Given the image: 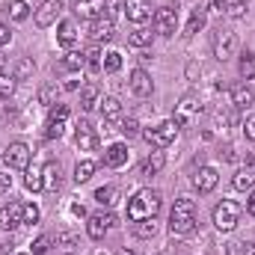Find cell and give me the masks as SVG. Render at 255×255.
Here are the masks:
<instances>
[{"mask_svg": "<svg viewBox=\"0 0 255 255\" xmlns=\"http://www.w3.org/2000/svg\"><path fill=\"white\" fill-rule=\"evenodd\" d=\"M202 27H205V12H202V9H193L190 21H187V27H184V36H196Z\"/></svg>", "mask_w": 255, "mask_h": 255, "instance_id": "cell-33", "label": "cell"}, {"mask_svg": "<svg viewBox=\"0 0 255 255\" xmlns=\"http://www.w3.org/2000/svg\"><path fill=\"white\" fill-rule=\"evenodd\" d=\"M130 92L139 95V98H148L154 92V83H151V77H148L145 68H133L130 71Z\"/></svg>", "mask_w": 255, "mask_h": 255, "instance_id": "cell-17", "label": "cell"}, {"mask_svg": "<svg viewBox=\"0 0 255 255\" xmlns=\"http://www.w3.org/2000/svg\"><path fill=\"white\" fill-rule=\"evenodd\" d=\"M21 255H24V253H21Z\"/></svg>", "mask_w": 255, "mask_h": 255, "instance_id": "cell-56", "label": "cell"}, {"mask_svg": "<svg viewBox=\"0 0 255 255\" xmlns=\"http://www.w3.org/2000/svg\"><path fill=\"white\" fill-rule=\"evenodd\" d=\"M77 148L80 151H95L98 148V133H95L92 122H86V119L77 122Z\"/></svg>", "mask_w": 255, "mask_h": 255, "instance_id": "cell-16", "label": "cell"}, {"mask_svg": "<svg viewBox=\"0 0 255 255\" xmlns=\"http://www.w3.org/2000/svg\"><path fill=\"white\" fill-rule=\"evenodd\" d=\"M175 30H178V12H175L172 6H160V9L154 12V33L172 36Z\"/></svg>", "mask_w": 255, "mask_h": 255, "instance_id": "cell-8", "label": "cell"}, {"mask_svg": "<svg viewBox=\"0 0 255 255\" xmlns=\"http://www.w3.org/2000/svg\"><path fill=\"white\" fill-rule=\"evenodd\" d=\"M232 187H235V190H241V193H247V190H253V187H255V163L250 160V157H247V163L235 172Z\"/></svg>", "mask_w": 255, "mask_h": 255, "instance_id": "cell-18", "label": "cell"}, {"mask_svg": "<svg viewBox=\"0 0 255 255\" xmlns=\"http://www.w3.org/2000/svg\"><path fill=\"white\" fill-rule=\"evenodd\" d=\"M163 199L157 190H136L133 199L128 202V220L130 223H142V220H154L160 211Z\"/></svg>", "mask_w": 255, "mask_h": 255, "instance_id": "cell-1", "label": "cell"}, {"mask_svg": "<svg viewBox=\"0 0 255 255\" xmlns=\"http://www.w3.org/2000/svg\"><path fill=\"white\" fill-rule=\"evenodd\" d=\"M77 86H80V83H77V80H68V83H65L63 89H68V92H74V89H77Z\"/></svg>", "mask_w": 255, "mask_h": 255, "instance_id": "cell-52", "label": "cell"}, {"mask_svg": "<svg viewBox=\"0 0 255 255\" xmlns=\"http://www.w3.org/2000/svg\"><path fill=\"white\" fill-rule=\"evenodd\" d=\"M48 247H51V238H48V235H42V238L33 244V255H45V253H48Z\"/></svg>", "mask_w": 255, "mask_h": 255, "instance_id": "cell-44", "label": "cell"}, {"mask_svg": "<svg viewBox=\"0 0 255 255\" xmlns=\"http://www.w3.org/2000/svg\"><path fill=\"white\" fill-rule=\"evenodd\" d=\"M101 104V89H98V83H86L83 89H80V107L83 110H95Z\"/></svg>", "mask_w": 255, "mask_h": 255, "instance_id": "cell-22", "label": "cell"}, {"mask_svg": "<svg viewBox=\"0 0 255 255\" xmlns=\"http://www.w3.org/2000/svg\"><path fill=\"white\" fill-rule=\"evenodd\" d=\"M95 202H98V205H107V208H113V205L119 202V190H116L113 184H107V187H98V190H95Z\"/></svg>", "mask_w": 255, "mask_h": 255, "instance_id": "cell-28", "label": "cell"}, {"mask_svg": "<svg viewBox=\"0 0 255 255\" xmlns=\"http://www.w3.org/2000/svg\"><path fill=\"white\" fill-rule=\"evenodd\" d=\"M163 166H166V154H163V151L157 148V151H154L151 157H145V160H142V169H139V172L151 178V175H157V172H160Z\"/></svg>", "mask_w": 255, "mask_h": 255, "instance_id": "cell-23", "label": "cell"}, {"mask_svg": "<svg viewBox=\"0 0 255 255\" xmlns=\"http://www.w3.org/2000/svg\"><path fill=\"white\" fill-rule=\"evenodd\" d=\"M68 119H71V110H68L65 104H54V107L48 110L45 136H48V139H60V136L65 133V125H68Z\"/></svg>", "mask_w": 255, "mask_h": 255, "instance_id": "cell-5", "label": "cell"}, {"mask_svg": "<svg viewBox=\"0 0 255 255\" xmlns=\"http://www.w3.org/2000/svg\"><path fill=\"white\" fill-rule=\"evenodd\" d=\"M101 116L107 119V122H116L119 116H122V104H119V98H113V95H107V98H101Z\"/></svg>", "mask_w": 255, "mask_h": 255, "instance_id": "cell-26", "label": "cell"}, {"mask_svg": "<svg viewBox=\"0 0 255 255\" xmlns=\"http://www.w3.org/2000/svg\"><path fill=\"white\" fill-rule=\"evenodd\" d=\"M9 18L12 21H27V15H30V3L27 0H9Z\"/></svg>", "mask_w": 255, "mask_h": 255, "instance_id": "cell-29", "label": "cell"}, {"mask_svg": "<svg viewBox=\"0 0 255 255\" xmlns=\"http://www.w3.org/2000/svg\"><path fill=\"white\" fill-rule=\"evenodd\" d=\"M235 51H238V36L229 33V30L217 33V39H214V57H217L220 63H226L229 57H235Z\"/></svg>", "mask_w": 255, "mask_h": 255, "instance_id": "cell-11", "label": "cell"}, {"mask_svg": "<svg viewBox=\"0 0 255 255\" xmlns=\"http://www.w3.org/2000/svg\"><path fill=\"white\" fill-rule=\"evenodd\" d=\"M193 229H196V205H193V199H178L169 211V232L190 235Z\"/></svg>", "mask_w": 255, "mask_h": 255, "instance_id": "cell-2", "label": "cell"}, {"mask_svg": "<svg viewBox=\"0 0 255 255\" xmlns=\"http://www.w3.org/2000/svg\"><path fill=\"white\" fill-rule=\"evenodd\" d=\"M214 6H217V9L223 12V9H226V0H214Z\"/></svg>", "mask_w": 255, "mask_h": 255, "instance_id": "cell-54", "label": "cell"}, {"mask_svg": "<svg viewBox=\"0 0 255 255\" xmlns=\"http://www.w3.org/2000/svg\"><path fill=\"white\" fill-rule=\"evenodd\" d=\"M175 133H178V125H175L172 119H166V122H160V125L142 130V139H145L151 148H166V145L175 139Z\"/></svg>", "mask_w": 255, "mask_h": 255, "instance_id": "cell-4", "label": "cell"}, {"mask_svg": "<svg viewBox=\"0 0 255 255\" xmlns=\"http://www.w3.org/2000/svg\"><path fill=\"white\" fill-rule=\"evenodd\" d=\"M30 145L27 142H9V148L3 151V163L9 169H27L30 166Z\"/></svg>", "mask_w": 255, "mask_h": 255, "instance_id": "cell-6", "label": "cell"}, {"mask_svg": "<svg viewBox=\"0 0 255 255\" xmlns=\"http://www.w3.org/2000/svg\"><path fill=\"white\" fill-rule=\"evenodd\" d=\"M33 71H36L33 60H21V63H18V68H15V80H24V77H30Z\"/></svg>", "mask_w": 255, "mask_h": 255, "instance_id": "cell-42", "label": "cell"}, {"mask_svg": "<svg viewBox=\"0 0 255 255\" xmlns=\"http://www.w3.org/2000/svg\"><path fill=\"white\" fill-rule=\"evenodd\" d=\"M247 214H250V217H255V187H253V193L247 196Z\"/></svg>", "mask_w": 255, "mask_h": 255, "instance_id": "cell-48", "label": "cell"}, {"mask_svg": "<svg viewBox=\"0 0 255 255\" xmlns=\"http://www.w3.org/2000/svg\"><path fill=\"white\" fill-rule=\"evenodd\" d=\"M74 39H77V24H74V21H60V27H57V42H60L63 48H71Z\"/></svg>", "mask_w": 255, "mask_h": 255, "instance_id": "cell-25", "label": "cell"}, {"mask_svg": "<svg viewBox=\"0 0 255 255\" xmlns=\"http://www.w3.org/2000/svg\"><path fill=\"white\" fill-rule=\"evenodd\" d=\"M24 226V202H9L0 208V229H18Z\"/></svg>", "mask_w": 255, "mask_h": 255, "instance_id": "cell-12", "label": "cell"}, {"mask_svg": "<svg viewBox=\"0 0 255 255\" xmlns=\"http://www.w3.org/2000/svg\"><path fill=\"white\" fill-rule=\"evenodd\" d=\"M9 39H12L9 27H6V24H0V48H3V45H9Z\"/></svg>", "mask_w": 255, "mask_h": 255, "instance_id": "cell-47", "label": "cell"}, {"mask_svg": "<svg viewBox=\"0 0 255 255\" xmlns=\"http://www.w3.org/2000/svg\"><path fill=\"white\" fill-rule=\"evenodd\" d=\"M24 187L30 193L45 190V178H42V169H39V166H27V169H24Z\"/></svg>", "mask_w": 255, "mask_h": 255, "instance_id": "cell-24", "label": "cell"}, {"mask_svg": "<svg viewBox=\"0 0 255 255\" xmlns=\"http://www.w3.org/2000/svg\"><path fill=\"white\" fill-rule=\"evenodd\" d=\"M119 68H122V54H119V51H107V54H104V71L116 74Z\"/></svg>", "mask_w": 255, "mask_h": 255, "instance_id": "cell-36", "label": "cell"}, {"mask_svg": "<svg viewBox=\"0 0 255 255\" xmlns=\"http://www.w3.org/2000/svg\"><path fill=\"white\" fill-rule=\"evenodd\" d=\"M244 255H255V244H247L244 247Z\"/></svg>", "mask_w": 255, "mask_h": 255, "instance_id": "cell-53", "label": "cell"}, {"mask_svg": "<svg viewBox=\"0 0 255 255\" xmlns=\"http://www.w3.org/2000/svg\"><path fill=\"white\" fill-rule=\"evenodd\" d=\"M39 223V208L33 202H24V226H36Z\"/></svg>", "mask_w": 255, "mask_h": 255, "instance_id": "cell-40", "label": "cell"}, {"mask_svg": "<svg viewBox=\"0 0 255 255\" xmlns=\"http://www.w3.org/2000/svg\"><path fill=\"white\" fill-rule=\"evenodd\" d=\"M57 241H60V244H65V247H71V244H77V238H74V235H60Z\"/></svg>", "mask_w": 255, "mask_h": 255, "instance_id": "cell-50", "label": "cell"}, {"mask_svg": "<svg viewBox=\"0 0 255 255\" xmlns=\"http://www.w3.org/2000/svg\"><path fill=\"white\" fill-rule=\"evenodd\" d=\"M83 63H86V68H89L92 74H98V71L104 68V57H101V48H98V45L86 48V51H83Z\"/></svg>", "mask_w": 255, "mask_h": 255, "instance_id": "cell-27", "label": "cell"}, {"mask_svg": "<svg viewBox=\"0 0 255 255\" xmlns=\"http://www.w3.org/2000/svg\"><path fill=\"white\" fill-rule=\"evenodd\" d=\"M92 172H95V163H92V160H80V163L74 166V181L83 184V181L92 178Z\"/></svg>", "mask_w": 255, "mask_h": 255, "instance_id": "cell-35", "label": "cell"}, {"mask_svg": "<svg viewBox=\"0 0 255 255\" xmlns=\"http://www.w3.org/2000/svg\"><path fill=\"white\" fill-rule=\"evenodd\" d=\"M232 104H235L238 110H247V107H253V104H255L253 86H247V83H238V86L232 89Z\"/></svg>", "mask_w": 255, "mask_h": 255, "instance_id": "cell-21", "label": "cell"}, {"mask_svg": "<svg viewBox=\"0 0 255 255\" xmlns=\"http://www.w3.org/2000/svg\"><path fill=\"white\" fill-rule=\"evenodd\" d=\"M241 214H244V208H241L238 202H232V199H223V202L214 208V226H217L220 232H232V229H238V223H241Z\"/></svg>", "mask_w": 255, "mask_h": 255, "instance_id": "cell-3", "label": "cell"}, {"mask_svg": "<svg viewBox=\"0 0 255 255\" xmlns=\"http://www.w3.org/2000/svg\"><path fill=\"white\" fill-rule=\"evenodd\" d=\"M63 12V0H42V6L36 9V27H51Z\"/></svg>", "mask_w": 255, "mask_h": 255, "instance_id": "cell-13", "label": "cell"}, {"mask_svg": "<svg viewBox=\"0 0 255 255\" xmlns=\"http://www.w3.org/2000/svg\"><path fill=\"white\" fill-rule=\"evenodd\" d=\"M71 214H74V217H86V208H83L80 202H74V205H71Z\"/></svg>", "mask_w": 255, "mask_h": 255, "instance_id": "cell-49", "label": "cell"}, {"mask_svg": "<svg viewBox=\"0 0 255 255\" xmlns=\"http://www.w3.org/2000/svg\"><path fill=\"white\" fill-rule=\"evenodd\" d=\"M122 12L128 15V21L145 24L151 18V0H122Z\"/></svg>", "mask_w": 255, "mask_h": 255, "instance_id": "cell-10", "label": "cell"}, {"mask_svg": "<svg viewBox=\"0 0 255 255\" xmlns=\"http://www.w3.org/2000/svg\"><path fill=\"white\" fill-rule=\"evenodd\" d=\"M113 226H116V217H113V214L98 211V214H92V217H89L86 232H89V238H92V241H104V235H107Z\"/></svg>", "mask_w": 255, "mask_h": 255, "instance_id": "cell-9", "label": "cell"}, {"mask_svg": "<svg viewBox=\"0 0 255 255\" xmlns=\"http://www.w3.org/2000/svg\"><path fill=\"white\" fill-rule=\"evenodd\" d=\"M199 110H202V107H199V98H196V95H184V98L178 101V107H175V116H172V122H175L178 128L190 125L193 119L199 116Z\"/></svg>", "mask_w": 255, "mask_h": 255, "instance_id": "cell-7", "label": "cell"}, {"mask_svg": "<svg viewBox=\"0 0 255 255\" xmlns=\"http://www.w3.org/2000/svg\"><path fill=\"white\" fill-rule=\"evenodd\" d=\"M71 9H74V15L95 21V18L104 12V0H71Z\"/></svg>", "mask_w": 255, "mask_h": 255, "instance_id": "cell-20", "label": "cell"}, {"mask_svg": "<svg viewBox=\"0 0 255 255\" xmlns=\"http://www.w3.org/2000/svg\"><path fill=\"white\" fill-rule=\"evenodd\" d=\"M39 101L54 107V104H57V83H45V86H42V92H39Z\"/></svg>", "mask_w": 255, "mask_h": 255, "instance_id": "cell-38", "label": "cell"}, {"mask_svg": "<svg viewBox=\"0 0 255 255\" xmlns=\"http://www.w3.org/2000/svg\"><path fill=\"white\" fill-rule=\"evenodd\" d=\"M12 92H15V77L0 74V98H12Z\"/></svg>", "mask_w": 255, "mask_h": 255, "instance_id": "cell-41", "label": "cell"}, {"mask_svg": "<svg viewBox=\"0 0 255 255\" xmlns=\"http://www.w3.org/2000/svg\"><path fill=\"white\" fill-rule=\"evenodd\" d=\"M63 68L65 71H80V68H86L83 54H80V51H68V54L63 57Z\"/></svg>", "mask_w": 255, "mask_h": 255, "instance_id": "cell-34", "label": "cell"}, {"mask_svg": "<svg viewBox=\"0 0 255 255\" xmlns=\"http://www.w3.org/2000/svg\"><path fill=\"white\" fill-rule=\"evenodd\" d=\"M89 36H92L95 45H98V42H113V36H116V24H113V18L98 15V18L92 21V27H89Z\"/></svg>", "mask_w": 255, "mask_h": 255, "instance_id": "cell-14", "label": "cell"}, {"mask_svg": "<svg viewBox=\"0 0 255 255\" xmlns=\"http://www.w3.org/2000/svg\"><path fill=\"white\" fill-rule=\"evenodd\" d=\"M217 181H220V175H217L214 166H199V169L193 172V187L199 193H211L217 187Z\"/></svg>", "mask_w": 255, "mask_h": 255, "instance_id": "cell-15", "label": "cell"}, {"mask_svg": "<svg viewBox=\"0 0 255 255\" xmlns=\"http://www.w3.org/2000/svg\"><path fill=\"white\" fill-rule=\"evenodd\" d=\"M226 12H229V18H244L247 0H229V3H226Z\"/></svg>", "mask_w": 255, "mask_h": 255, "instance_id": "cell-39", "label": "cell"}, {"mask_svg": "<svg viewBox=\"0 0 255 255\" xmlns=\"http://www.w3.org/2000/svg\"><path fill=\"white\" fill-rule=\"evenodd\" d=\"M220 154H223V157H226V160H235V148H232V145H226V148H223V151H220Z\"/></svg>", "mask_w": 255, "mask_h": 255, "instance_id": "cell-51", "label": "cell"}, {"mask_svg": "<svg viewBox=\"0 0 255 255\" xmlns=\"http://www.w3.org/2000/svg\"><path fill=\"white\" fill-rule=\"evenodd\" d=\"M238 71H241L244 80H253L255 77V54L244 51V54H241V63H238Z\"/></svg>", "mask_w": 255, "mask_h": 255, "instance_id": "cell-30", "label": "cell"}, {"mask_svg": "<svg viewBox=\"0 0 255 255\" xmlns=\"http://www.w3.org/2000/svg\"><path fill=\"white\" fill-rule=\"evenodd\" d=\"M116 255H133V250H119Z\"/></svg>", "mask_w": 255, "mask_h": 255, "instance_id": "cell-55", "label": "cell"}, {"mask_svg": "<svg viewBox=\"0 0 255 255\" xmlns=\"http://www.w3.org/2000/svg\"><path fill=\"white\" fill-rule=\"evenodd\" d=\"M42 178H45V190H57L60 187V166L57 163H48L42 169Z\"/></svg>", "mask_w": 255, "mask_h": 255, "instance_id": "cell-31", "label": "cell"}, {"mask_svg": "<svg viewBox=\"0 0 255 255\" xmlns=\"http://www.w3.org/2000/svg\"><path fill=\"white\" fill-rule=\"evenodd\" d=\"M9 190H12V175L9 172H0V196L9 193Z\"/></svg>", "mask_w": 255, "mask_h": 255, "instance_id": "cell-46", "label": "cell"}, {"mask_svg": "<svg viewBox=\"0 0 255 255\" xmlns=\"http://www.w3.org/2000/svg\"><path fill=\"white\" fill-rule=\"evenodd\" d=\"M151 36H154L151 30H133V33L128 36V45H130V48H148V45H151Z\"/></svg>", "mask_w": 255, "mask_h": 255, "instance_id": "cell-32", "label": "cell"}, {"mask_svg": "<svg viewBox=\"0 0 255 255\" xmlns=\"http://www.w3.org/2000/svg\"><path fill=\"white\" fill-rule=\"evenodd\" d=\"M104 163H107L110 169L125 166L128 163V145L125 142H113V145H107V148H104Z\"/></svg>", "mask_w": 255, "mask_h": 255, "instance_id": "cell-19", "label": "cell"}, {"mask_svg": "<svg viewBox=\"0 0 255 255\" xmlns=\"http://www.w3.org/2000/svg\"><path fill=\"white\" fill-rule=\"evenodd\" d=\"M244 136H247L250 142H255V116H247V119H244Z\"/></svg>", "mask_w": 255, "mask_h": 255, "instance_id": "cell-45", "label": "cell"}, {"mask_svg": "<svg viewBox=\"0 0 255 255\" xmlns=\"http://www.w3.org/2000/svg\"><path fill=\"white\" fill-rule=\"evenodd\" d=\"M119 130H122L125 136H136V133H139V125H136V119H125V122L119 125Z\"/></svg>", "mask_w": 255, "mask_h": 255, "instance_id": "cell-43", "label": "cell"}, {"mask_svg": "<svg viewBox=\"0 0 255 255\" xmlns=\"http://www.w3.org/2000/svg\"><path fill=\"white\" fill-rule=\"evenodd\" d=\"M136 238H154L157 235V223L154 220H142V223H136Z\"/></svg>", "mask_w": 255, "mask_h": 255, "instance_id": "cell-37", "label": "cell"}]
</instances>
